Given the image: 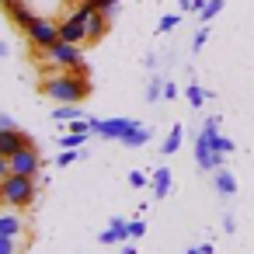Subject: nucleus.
I'll return each mask as SVG.
<instances>
[{
    "label": "nucleus",
    "instance_id": "f257e3e1",
    "mask_svg": "<svg viewBox=\"0 0 254 254\" xmlns=\"http://www.w3.org/2000/svg\"><path fill=\"white\" fill-rule=\"evenodd\" d=\"M0 195H4L7 205L21 209L35 198V174H4L0 181Z\"/></svg>",
    "mask_w": 254,
    "mask_h": 254
},
{
    "label": "nucleus",
    "instance_id": "f03ea898",
    "mask_svg": "<svg viewBox=\"0 0 254 254\" xmlns=\"http://www.w3.org/2000/svg\"><path fill=\"white\" fill-rule=\"evenodd\" d=\"M46 94H49V98H56L60 105H77V101H84V98H87V80L60 73V77H53V80L46 84Z\"/></svg>",
    "mask_w": 254,
    "mask_h": 254
},
{
    "label": "nucleus",
    "instance_id": "7ed1b4c3",
    "mask_svg": "<svg viewBox=\"0 0 254 254\" xmlns=\"http://www.w3.org/2000/svg\"><path fill=\"white\" fill-rule=\"evenodd\" d=\"M39 164H42V160H39L35 146L28 143V146H21L18 153H11V157L0 160V174H35Z\"/></svg>",
    "mask_w": 254,
    "mask_h": 254
},
{
    "label": "nucleus",
    "instance_id": "20e7f679",
    "mask_svg": "<svg viewBox=\"0 0 254 254\" xmlns=\"http://www.w3.org/2000/svg\"><path fill=\"white\" fill-rule=\"evenodd\" d=\"M223 157H226V153H219V150H216L212 132H209V129H202V136L195 139V160H198V167H205V171H219Z\"/></svg>",
    "mask_w": 254,
    "mask_h": 254
},
{
    "label": "nucleus",
    "instance_id": "39448f33",
    "mask_svg": "<svg viewBox=\"0 0 254 254\" xmlns=\"http://www.w3.org/2000/svg\"><path fill=\"white\" fill-rule=\"evenodd\" d=\"M25 32H28V39H32L39 49H53V46L63 39V35H60V25H53V21H46V18H35Z\"/></svg>",
    "mask_w": 254,
    "mask_h": 254
},
{
    "label": "nucleus",
    "instance_id": "423d86ee",
    "mask_svg": "<svg viewBox=\"0 0 254 254\" xmlns=\"http://www.w3.org/2000/svg\"><path fill=\"white\" fill-rule=\"evenodd\" d=\"M136 126L139 122H132V119H91V129L98 136H108V139H126Z\"/></svg>",
    "mask_w": 254,
    "mask_h": 254
},
{
    "label": "nucleus",
    "instance_id": "0eeeda50",
    "mask_svg": "<svg viewBox=\"0 0 254 254\" xmlns=\"http://www.w3.org/2000/svg\"><path fill=\"white\" fill-rule=\"evenodd\" d=\"M60 35H63V42H84L87 39V4L80 7V11H73L63 25H60Z\"/></svg>",
    "mask_w": 254,
    "mask_h": 254
},
{
    "label": "nucleus",
    "instance_id": "6e6552de",
    "mask_svg": "<svg viewBox=\"0 0 254 254\" xmlns=\"http://www.w3.org/2000/svg\"><path fill=\"white\" fill-rule=\"evenodd\" d=\"M49 60H53L56 66H77V63H80V49H77L73 42H63V39H60V42L49 49Z\"/></svg>",
    "mask_w": 254,
    "mask_h": 254
},
{
    "label": "nucleus",
    "instance_id": "1a4fd4ad",
    "mask_svg": "<svg viewBox=\"0 0 254 254\" xmlns=\"http://www.w3.org/2000/svg\"><path fill=\"white\" fill-rule=\"evenodd\" d=\"M21 146H28V136H21L18 129H0V157H11Z\"/></svg>",
    "mask_w": 254,
    "mask_h": 254
},
{
    "label": "nucleus",
    "instance_id": "9d476101",
    "mask_svg": "<svg viewBox=\"0 0 254 254\" xmlns=\"http://www.w3.org/2000/svg\"><path fill=\"white\" fill-rule=\"evenodd\" d=\"M126 237H129V223H126V219H112V226H108L98 240H101V244H119V240H126Z\"/></svg>",
    "mask_w": 254,
    "mask_h": 254
},
{
    "label": "nucleus",
    "instance_id": "9b49d317",
    "mask_svg": "<svg viewBox=\"0 0 254 254\" xmlns=\"http://www.w3.org/2000/svg\"><path fill=\"white\" fill-rule=\"evenodd\" d=\"M105 18H108V14L87 7V39H101V32H105Z\"/></svg>",
    "mask_w": 254,
    "mask_h": 254
},
{
    "label": "nucleus",
    "instance_id": "f8f14e48",
    "mask_svg": "<svg viewBox=\"0 0 254 254\" xmlns=\"http://www.w3.org/2000/svg\"><path fill=\"white\" fill-rule=\"evenodd\" d=\"M167 191H171V171H167V167H160V171L153 174V195H157V198H164Z\"/></svg>",
    "mask_w": 254,
    "mask_h": 254
},
{
    "label": "nucleus",
    "instance_id": "ddd939ff",
    "mask_svg": "<svg viewBox=\"0 0 254 254\" xmlns=\"http://www.w3.org/2000/svg\"><path fill=\"white\" fill-rule=\"evenodd\" d=\"M18 230H21V219H18L14 212H4V216H0V237H18Z\"/></svg>",
    "mask_w": 254,
    "mask_h": 254
},
{
    "label": "nucleus",
    "instance_id": "4468645a",
    "mask_svg": "<svg viewBox=\"0 0 254 254\" xmlns=\"http://www.w3.org/2000/svg\"><path fill=\"white\" fill-rule=\"evenodd\" d=\"M7 11H11V14H14V21H18V25H21V28H28V25H32V21H35V14H32V11H28V7H25V4H18V0H14V4H11V7H7Z\"/></svg>",
    "mask_w": 254,
    "mask_h": 254
},
{
    "label": "nucleus",
    "instance_id": "2eb2a0df",
    "mask_svg": "<svg viewBox=\"0 0 254 254\" xmlns=\"http://www.w3.org/2000/svg\"><path fill=\"white\" fill-rule=\"evenodd\" d=\"M216 188H219L223 195H233V191H237V178H233L230 171H216Z\"/></svg>",
    "mask_w": 254,
    "mask_h": 254
},
{
    "label": "nucleus",
    "instance_id": "dca6fc26",
    "mask_svg": "<svg viewBox=\"0 0 254 254\" xmlns=\"http://www.w3.org/2000/svg\"><path fill=\"white\" fill-rule=\"evenodd\" d=\"M146 139H150V129H143V126H136V129H132V132H129V136H126L122 143H126V146H143Z\"/></svg>",
    "mask_w": 254,
    "mask_h": 254
},
{
    "label": "nucleus",
    "instance_id": "f3484780",
    "mask_svg": "<svg viewBox=\"0 0 254 254\" xmlns=\"http://www.w3.org/2000/svg\"><path fill=\"white\" fill-rule=\"evenodd\" d=\"M185 98H188V105H191V108H198V105L205 101V91H202L198 84H191V87L185 91Z\"/></svg>",
    "mask_w": 254,
    "mask_h": 254
},
{
    "label": "nucleus",
    "instance_id": "a211bd4d",
    "mask_svg": "<svg viewBox=\"0 0 254 254\" xmlns=\"http://www.w3.org/2000/svg\"><path fill=\"white\" fill-rule=\"evenodd\" d=\"M181 136H185V132H181V126H174V129H171V136H167V143H164V153H174V150L181 146Z\"/></svg>",
    "mask_w": 254,
    "mask_h": 254
},
{
    "label": "nucleus",
    "instance_id": "6ab92c4d",
    "mask_svg": "<svg viewBox=\"0 0 254 254\" xmlns=\"http://www.w3.org/2000/svg\"><path fill=\"white\" fill-rule=\"evenodd\" d=\"M219 11H223V0H209V4H205V11H198V18H202V21H212Z\"/></svg>",
    "mask_w": 254,
    "mask_h": 254
},
{
    "label": "nucleus",
    "instance_id": "aec40b11",
    "mask_svg": "<svg viewBox=\"0 0 254 254\" xmlns=\"http://www.w3.org/2000/svg\"><path fill=\"white\" fill-rule=\"evenodd\" d=\"M77 115H80L77 105H60L56 108V122H66V119H77Z\"/></svg>",
    "mask_w": 254,
    "mask_h": 254
},
{
    "label": "nucleus",
    "instance_id": "412c9836",
    "mask_svg": "<svg viewBox=\"0 0 254 254\" xmlns=\"http://www.w3.org/2000/svg\"><path fill=\"white\" fill-rule=\"evenodd\" d=\"M84 139H87V132H70V136H63V146L73 150V146H84Z\"/></svg>",
    "mask_w": 254,
    "mask_h": 254
},
{
    "label": "nucleus",
    "instance_id": "4be33fe9",
    "mask_svg": "<svg viewBox=\"0 0 254 254\" xmlns=\"http://www.w3.org/2000/svg\"><path fill=\"white\" fill-rule=\"evenodd\" d=\"M87 7H94V11H101V14H112L115 0H87Z\"/></svg>",
    "mask_w": 254,
    "mask_h": 254
},
{
    "label": "nucleus",
    "instance_id": "5701e85b",
    "mask_svg": "<svg viewBox=\"0 0 254 254\" xmlns=\"http://www.w3.org/2000/svg\"><path fill=\"white\" fill-rule=\"evenodd\" d=\"M77 157H80V150H66V153H60V160H56V164H60V167H66V164H73Z\"/></svg>",
    "mask_w": 254,
    "mask_h": 254
},
{
    "label": "nucleus",
    "instance_id": "b1692460",
    "mask_svg": "<svg viewBox=\"0 0 254 254\" xmlns=\"http://www.w3.org/2000/svg\"><path fill=\"white\" fill-rule=\"evenodd\" d=\"M174 25H178V14H167V18H160V25H157V28H160V32H171Z\"/></svg>",
    "mask_w": 254,
    "mask_h": 254
},
{
    "label": "nucleus",
    "instance_id": "393cba45",
    "mask_svg": "<svg viewBox=\"0 0 254 254\" xmlns=\"http://www.w3.org/2000/svg\"><path fill=\"white\" fill-rule=\"evenodd\" d=\"M205 39H209V32H205V28H202V32H195V39H191V49L198 53V49L205 46Z\"/></svg>",
    "mask_w": 254,
    "mask_h": 254
},
{
    "label": "nucleus",
    "instance_id": "a878e982",
    "mask_svg": "<svg viewBox=\"0 0 254 254\" xmlns=\"http://www.w3.org/2000/svg\"><path fill=\"white\" fill-rule=\"evenodd\" d=\"M143 233H146V223H143V219L129 223V237H143Z\"/></svg>",
    "mask_w": 254,
    "mask_h": 254
},
{
    "label": "nucleus",
    "instance_id": "bb28decb",
    "mask_svg": "<svg viewBox=\"0 0 254 254\" xmlns=\"http://www.w3.org/2000/svg\"><path fill=\"white\" fill-rule=\"evenodd\" d=\"M0 254H14V237H0Z\"/></svg>",
    "mask_w": 254,
    "mask_h": 254
},
{
    "label": "nucleus",
    "instance_id": "cd10ccee",
    "mask_svg": "<svg viewBox=\"0 0 254 254\" xmlns=\"http://www.w3.org/2000/svg\"><path fill=\"white\" fill-rule=\"evenodd\" d=\"M146 181H150V178H143L139 171H132V174H129V185H132V188H143Z\"/></svg>",
    "mask_w": 254,
    "mask_h": 254
},
{
    "label": "nucleus",
    "instance_id": "c85d7f7f",
    "mask_svg": "<svg viewBox=\"0 0 254 254\" xmlns=\"http://www.w3.org/2000/svg\"><path fill=\"white\" fill-rule=\"evenodd\" d=\"M0 129H14V119L11 115H0Z\"/></svg>",
    "mask_w": 254,
    "mask_h": 254
},
{
    "label": "nucleus",
    "instance_id": "c756f323",
    "mask_svg": "<svg viewBox=\"0 0 254 254\" xmlns=\"http://www.w3.org/2000/svg\"><path fill=\"white\" fill-rule=\"evenodd\" d=\"M185 254H205V247H191V251H185Z\"/></svg>",
    "mask_w": 254,
    "mask_h": 254
},
{
    "label": "nucleus",
    "instance_id": "7c9ffc66",
    "mask_svg": "<svg viewBox=\"0 0 254 254\" xmlns=\"http://www.w3.org/2000/svg\"><path fill=\"white\" fill-rule=\"evenodd\" d=\"M122 254H136V251H132V247H126V251H122Z\"/></svg>",
    "mask_w": 254,
    "mask_h": 254
},
{
    "label": "nucleus",
    "instance_id": "2f4dec72",
    "mask_svg": "<svg viewBox=\"0 0 254 254\" xmlns=\"http://www.w3.org/2000/svg\"><path fill=\"white\" fill-rule=\"evenodd\" d=\"M11 4H14V0H4V7H11Z\"/></svg>",
    "mask_w": 254,
    "mask_h": 254
}]
</instances>
